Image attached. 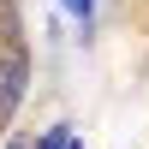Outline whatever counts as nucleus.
<instances>
[{"label": "nucleus", "instance_id": "f257e3e1", "mask_svg": "<svg viewBox=\"0 0 149 149\" xmlns=\"http://www.w3.org/2000/svg\"><path fill=\"white\" fill-rule=\"evenodd\" d=\"M24 78H30V60H24V48H0V119L18 107Z\"/></svg>", "mask_w": 149, "mask_h": 149}, {"label": "nucleus", "instance_id": "f03ea898", "mask_svg": "<svg viewBox=\"0 0 149 149\" xmlns=\"http://www.w3.org/2000/svg\"><path fill=\"white\" fill-rule=\"evenodd\" d=\"M60 6H66L78 24H90V18H95V0H60Z\"/></svg>", "mask_w": 149, "mask_h": 149}, {"label": "nucleus", "instance_id": "7ed1b4c3", "mask_svg": "<svg viewBox=\"0 0 149 149\" xmlns=\"http://www.w3.org/2000/svg\"><path fill=\"white\" fill-rule=\"evenodd\" d=\"M6 149H18V143H6Z\"/></svg>", "mask_w": 149, "mask_h": 149}]
</instances>
